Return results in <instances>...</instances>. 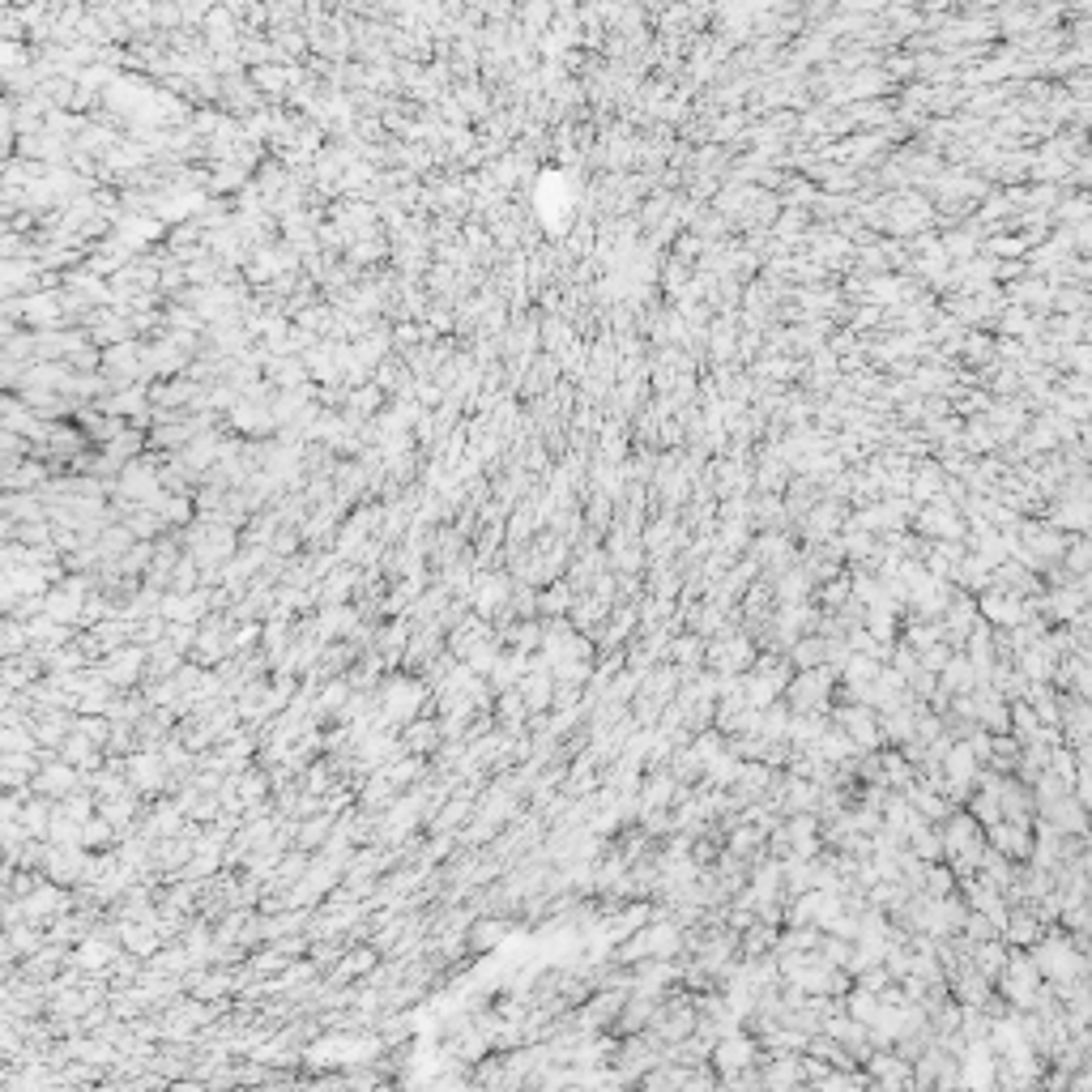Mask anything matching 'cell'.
<instances>
[{"instance_id":"obj_2","label":"cell","mask_w":1092,"mask_h":1092,"mask_svg":"<svg viewBox=\"0 0 1092 1092\" xmlns=\"http://www.w3.org/2000/svg\"><path fill=\"white\" fill-rule=\"evenodd\" d=\"M1076 952H1071L1067 943H1045L1041 947V956H1037V968H1045L1049 977H1067V973H1076Z\"/></svg>"},{"instance_id":"obj_4","label":"cell","mask_w":1092,"mask_h":1092,"mask_svg":"<svg viewBox=\"0 0 1092 1092\" xmlns=\"http://www.w3.org/2000/svg\"><path fill=\"white\" fill-rule=\"evenodd\" d=\"M845 730H850V738H858V743H875V726H871V713H850V721H845Z\"/></svg>"},{"instance_id":"obj_1","label":"cell","mask_w":1092,"mask_h":1092,"mask_svg":"<svg viewBox=\"0 0 1092 1092\" xmlns=\"http://www.w3.org/2000/svg\"><path fill=\"white\" fill-rule=\"evenodd\" d=\"M1007 995H1012L1016 1003H1024V1007H1033L1037 1003V964L1012 960V968H1007Z\"/></svg>"},{"instance_id":"obj_3","label":"cell","mask_w":1092,"mask_h":1092,"mask_svg":"<svg viewBox=\"0 0 1092 1092\" xmlns=\"http://www.w3.org/2000/svg\"><path fill=\"white\" fill-rule=\"evenodd\" d=\"M973 773H977V751L956 747L952 755H947V781H952V786H968Z\"/></svg>"}]
</instances>
